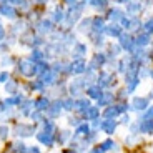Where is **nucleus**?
<instances>
[{"label":"nucleus","instance_id":"1","mask_svg":"<svg viewBox=\"0 0 153 153\" xmlns=\"http://www.w3.org/2000/svg\"><path fill=\"white\" fill-rule=\"evenodd\" d=\"M19 72L22 73L23 76H33L35 73H37V65H35L33 60L23 58V60L19 62Z\"/></svg>","mask_w":153,"mask_h":153},{"label":"nucleus","instance_id":"2","mask_svg":"<svg viewBox=\"0 0 153 153\" xmlns=\"http://www.w3.org/2000/svg\"><path fill=\"white\" fill-rule=\"evenodd\" d=\"M85 80L83 78H75V80L70 83V93H72L73 97L80 95V93H83V88H85Z\"/></svg>","mask_w":153,"mask_h":153},{"label":"nucleus","instance_id":"3","mask_svg":"<svg viewBox=\"0 0 153 153\" xmlns=\"http://www.w3.org/2000/svg\"><path fill=\"white\" fill-rule=\"evenodd\" d=\"M131 108L137 111H143L148 108V98H145V97H135L133 100H131Z\"/></svg>","mask_w":153,"mask_h":153},{"label":"nucleus","instance_id":"4","mask_svg":"<svg viewBox=\"0 0 153 153\" xmlns=\"http://www.w3.org/2000/svg\"><path fill=\"white\" fill-rule=\"evenodd\" d=\"M33 131H35V126L25 125V123H20V125L15 128L17 137H30V135H33Z\"/></svg>","mask_w":153,"mask_h":153},{"label":"nucleus","instance_id":"5","mask_svg":"<svg viewBox=\"0 0 153 153\" xmlns=\"http://www.w3.org/2000/svg\"><path fill=\"white\" fill-rule=\"evenodd\" d=\"M53 135L55 133H52V131H40V133H37V138H38V142L40 143H43V145H47V146H52L53 145Z\"/></svg>","mask_w":153,"mask_h":153},{"label":"nucleus","instance_id":"6","mask_svg":"<svg viewBox=\"0 0 153 153\" xmlns=\"http://www.w3.org/2000/svg\"><path fill=\"white\" fill-rule=\"evenodd\" d=\"M138 130L142 133H153V118H145L143 117L142 122L138 123Z\"/></svg>","mask_w":153,"mask_h":153},{"label":"nucleus","instance_id":"7","mask_svg":"<svg viewBox=\"0 0 153 153\" xmlns=\"http://www.w3.org/2000/svg\"><path fill=\"white\" fill-rule=\"evenodd\" d=\"M62 107H63V102H60V100L53 102V103L47 108V111H48V117H52V118H57L58 115H60V111H62Z\"/></svg>","mask_w":153,"mask_h":153},{"label":"nucleus","instance_id":"8","mask_svg":"<svg viewBox=\"0 0 153 153\" xmlns=\"http://www.w3.org/2000/svg\"><path fill=\"white\" fill-rule=\"evenodd\" d=\"M68 70H70L72 73H83L85 70H87V63H85L82 58H76V60L73 62L72 65H70Z\"/></svg>","mask_w":153,"mask_h":153},{"label":"nucleus","instance_id":"9","mask_svg":"<svg viewBox=\"0 0 153 153\" xmlns=\"http://www.w3.org/2000/svg\"><path fill=\"white\" fill-rule=\"evenodd\" d=\"M55 78H57V72H55V70L47 68L45 72L42 73V78H40V80L43 82V85H52L55 82Z\"/></svg>","mask_w":153,"mask_h":153},{"label":"nucleus","instance_id":"10","mask_svg":"<svg viewBox=\"0 0 153 153\" xmlns=\"http://www.w3.org/2000/svg\"><path fill=\"white\" fill-rule=\"evenodd\" d=\"M102 130H103L105 133L111 135L115 130H117V122H115L113 118H105L103 122H102Z\"/></svg>","mask_w":153,"mask_h":153},{"label":"nucleus","instance_id":"11","mask_svg":"<svg viewBox=\"0 0 153 153\" xmlns=\"http://www.w3.org/2000/svg\"><path fill=\"white\" fill-rule=\"evenodd\" d=\"M120 45H122V48L128 50V52H133V38L130 37V35H120Z\"/></svg>","mask_w":153,"mask_h":153},{"label":"nucleus","instance_id":"12","mask_svg":"<svg viewBox=\"0 0 153 153\" xmlns=\"http://www.w3.org/2000/svg\"><path fill=\"white\" fill-rule=\"evenodd\" d=\"M113 102V93L110 92H103L98 98V107H108V105Z\"/></svg>","mask_w":153,"mask_h":153},{"label":"nucleus","instance_id":"13","mask_svg":"<svg viewBox=\"0 0 153 153\" xmlns=\"http://www.w3.org/2000/svg\"><path fill=\"white\" fill-rule=\"evenodd\" d=\"M97 80H98L100 87H108V85L111 83V80H113V76H111L108 72H102L98 75V78H97Z\"/></svg>","mask_w":153,"mask_h":153},{"label":"nucleus","instance_id":"14","mask_svg":"<svg viewBox=\"0 0 153 153\" xmlns=\"http://www.w3.org/2000/svg\"><path fill=\"white\" fill-rule=\"evenodd\" d=\"M0 13L4 17H8V19H13L15 17V8L10 7L7 4H0Z\"/></svg>","mask_w":153,"mask_h":153},{"label":"nucleus","instance_id":"15","mask_svg":"<svg viewBox=\"0 0 153 153\" xmlns=\"http://www.w3.org/2000/svg\"><path fill=\"white\" fill-rule=\"evenodd\" d=\"M87 93H88L90 98H97V100H98L100 95H102L103 92H102V87H100V85H90L88 90H87Z\"/></svg>","mask_w":153,"mask_h":153},{"label":"nucleus","instance_id":"16","mask_svg":"<svg viewBox=\"0 0 153 153\" xmlns=\"http://www.w3.org/2000/svg\"><path fill=\"white\" fill-rule=\"evenodd\" d=\"M80 13H82V5H75V8H72L68 13V19H67L68 23H75L78 20V17H80Z\"/></svg>","mask_w":153,"mask_h":153},{"label":"nucleus","instance_id":"17","mask_svg":"<svg viewBox=\"0 0 153 153\" xmlns=\"http://www.w3.org/2000/svg\"><path fill=\"white\" fill-rule=\"evenodd\" d=\"M85 118L87 120H98V115H100V110H98V107H88V110L85 111Z\"/></svg>","mask_w":153,"mask_h":153},{"label":"nucleus","instance_id":"18","mask_svg":"<svg viewBox=\"0 0 153 153\" xmlns=\"http://www.w3.org/2000/svg\"><path fill=\"white\" fill-rule=\"evenodd\" d=\"M33 107H35V110H40V111H43V110H47V108L50 107V102L45 98V97H42V98H37V100H35Z\"/></svg>","mask_w":153,"mask_h":153},{"label":"nucleus","instance_id":"19","mask_svg":"<svg viewBox=\"0 0 153 153\" xmlns=\"http://www.w3.org/2000/svg\"><path fill=\"white\" fill-rule=\"evenodd\" d=\"M118 115H120V111L117 108V105H108V108L103 111V118H115Z\"/></svg>","mask_w":153,"mask_h":153},{"label":"nucleus","instance_id":"20","mask_svg":"<svg viewBox=\"0 0 153 153\" xmlns=\"http://www.w3.org/2000/svg\"><path fill=\"white\" fill-rule=\"evenodd\" d=\"M88 107H90V100H87V98H80L75 102V108L78 111H82V113H85L88 110Z\"/></svg>","mask_w":153,"mask_h":153},{"label":"nucleus","instance_id":"21","mask_svg":"<svg viewBox=\"0 0 153 153\" xmlns=\"http://www.w3.org/2000/svg\"><path fill=\"white\" fill-rule=\"evenodd\" d=\"M105 32H107L110 37H120V35H122V28H120L118 25H115V23L108 25V27L105 28Z\"/></svg>","mask_w":153,"mask_h":153},{"label":"nucleus","instance_id":"22","mask_svg":"<svg viewBox=\"0 0 153 153\" xmlns=\"http://www.w3.org/2000/svg\"><path fill=\"white\" fill-rule=\"evenodd\" d=\"M38 32L40 33H48V32H52V22L50 20H42V22L38 23Z\"/></svg>","mask_w":153,"mask_h":153},{"label":"nucleus","instance_id":"23","mask_svg":"<svg viewBox=\"0 0 153 153\" xmlns=\"http://www.w3.org/2000/svg\"><path fill=\"white\" fill-rule=\"evenodd\" d=\"M85 52H87V47L82 45V43H76L73 47V57H76V58H82L85 55Z\"/></svg>","mask_w":153,"mask_h":153},{"label":"nucleus","instance_id":"24","mask_svg":"<svg viewBox=\"0 0 153 153\" xmlns=\"http://www.w3.org/2000/svg\"><path fill=\"white\" fill-rule=\"evenodd\" d=\"M140 8H142L140 2H128V4H126V10H128V13H138Z\"/></svg>","mask_w":153,"mask_h":153},{"label":"nucleus","instance_id":"25","mask_svg":"<svg viewBox=\"0 0 153 153\" xmlns=\"http://www.w3.org/2000/svg\"><path fill=\"white\" fill-rule=\"evenodd\" d=\"M20 102H22V97H20V95H17V97H12V98H7V100H5L4 107H5V108H10V107H13V105L20 103Z\"/></svg>","mask_w":153,"mask_h":153},{"label":"nucleus","instance_id":"26","mask_svg":"<svg viewBox=\"0 0 153 153\" xmlns=\"http://www.w3.org/2000/svg\"><path fill=\"white\" fill-rule=\"evenodd\" d=\"M148 42H150V37H148L146 33L138 35V37H137V40H135V43H137L138 47H145V45H148Z\"/></svg>","mask_w":153,"mask_h":153},{"label":"nucleus","instance_id":"27","mask_svg":"<svg viewBox=\"0 0 153 153\" xmlns=\"http://www.w3.org/2000/svg\"><path fill=\"white\" fill-rule=\"evenodd\" d=\"M88 131H90V128H88V125H78L76 126V131H75V137H87Z\"/></svg>","mask_w":153,"mask_h":153},{"label":"nucleus","instance_id":"28","mask_svg":"<svg viewBox=\"0 0 153 153\" xmlns=\"http://www.w3.org/2000/svg\"><path fill=\"white\" fill-rule=\"evenodd\" d=\"M100 146H102L105 152H107V150H115V152L118 150V145H117L115 142H111V140H105V142H102V145H100Z\"/></svg>","mask_w":153,"mask_h":153},{"label":"nucleus","instance_id":"29","mask_svg":"<svg viewBox=\"0 0 153 153\" xmlns=\"http://www.w3.org/2000/svg\"><path fill=\"white\" fill-rule=\"evenodd\" d=\"M105 62V57L103 55H97L95 58H93L92 62H90V70H93V68H97V67H100L102 63Z\"/></svg>","mask_w":153,"mask_h":153},{"label":"nucleus","instance_id":"30","mask_svg":"<svg viewBox=\"0 0 153 153\" xmlns=\"http://www.w3.org/2000/svg\"><path fill=\"white\" fill-rule=\"evenodd\" d=\"M108 17H110V20H122L123 19V12L120 10V8H113V10H110Z\"/></svg>","mask_w":153,"mask_h":153},{"label":"nucleus","instance_id":"31","mask_svg":"<svg viewBox=\"0 0 153 153\" xmlns=\"http://www.w3.org/2000/svg\"><path fill=\"white\" fill-rule=\"evenodd\" d=\"M5 90H7V93H15L17 92V83L13 80H8L7 83H5Z\"/></svg>","mask_w":153,"mask_h":153},{"label":"nucleus","instance_id":"32","mask_svg":"<svg viewBox=\"0 0 153 153\" xmlns=\"http://www.w3.org/2000/svg\"><path fill=\"white\" fill-rule=\"evenodd\" d=\"M93 30L95 32H100V30H103V20L102 19H93Z\"/></svg>","mask_w":153,"mask_h":153},{"label":"nucleus","instance_id":"33","mask_svg":"<svg viewBox=\"0 0 153 153\" xmlns=\"http://www.w3.org/2000/svg\"><path fill=\"white\" fill-rule=\"evenodd\" d=\"M107 2L108 0H88V4H92L93 7H97V8H103L105 5H107Z\"/></svg>","mask_w":153,"mask_h":153},{"label":"nucleus","instance_id":"34","mask_svg":"<svg viewBox=\"0 0 153 153\" xmlns=\"http://www.w3.org/2000/svg\"><path fill=\"white\" fill-rule=\"evenodd\" d=\"M97 78H98V76H97L95 73H93V70H88V73L85 75L83 80H85V83H92L93 80H97Z\"/></svg>","mask_w":153,"mask_h":153},{"label":"nucleus","instance_id":"35","mask_svg":"<svg viewBox=\"0 0 153 153\" xmlns=\"http://www.w3.org/2000/svg\"><path fill=\"white\" fill-rule=\"evenodd\" d=\"M92 23H93V19H87V20H83V22H82V25H80V30H82V32H87L88 28L92 27Z\"/></svg>","mask_w":153,"mask_h":153},{"label":"nucleus","instance_id":"36","mask_svg":"<svg viewBox=\"0 0 153 153\" xmlns=\"http://www.w3.org/2000/svg\"><path fill=\"white\" fill-rule=\"evenodd\" d=\"M43 58V53L40 52V50H33V53H32V60L33 62H40Z\"/></svg>","mask_w":153,"mask_h":153},{"label":"nucleus","instance_id":"37","mask_svg":"<svg viewBox=\"0 0 153 153\" xmlns=\"http://www.w3.org/2000/svg\"><path fill=\"white\" fill-rule=\"evenodd\" d=\"M53 19L57 20V22H62V20L65 19V15H63V12H62V8H57L53 13Z\"/></svg>","mask_w":153,"mask_h":153},{"label":"nucleus","instance_id":"38","mask_svg":"<svg viewBox=\"0 0 153 153\" xmlns=\"http://www.w3.org/2000/svg\"><path fill=\"white\" fill-rule=\"evenodd\" d=\"M68 138H70V131L63 130V131H62V135L58 137V142H60V143H65L67 140H68Z\"/></svg>","mask_w":153,"mask_h":153},{"label":"nucleus","instance_id":"39","mask_svg":"<svg viewBox=\"0 0 153 153\" xmlns=\"http://www.w3.org/2000/svg\"><path fill=\"white\" fill-rule=\"evenodd\" d=\"M43 128H45V131H52V133L55 131V125H53V122H50V120L43 123Z\"/></svg>","mask_w":153,"mask_h":153},{"label":"nucleus","instance_id":"40","mask_svg":"<svg viewBox=\"0 0 153 153\" xmlns=\"http://www.w3.org/2000/svg\"><path fill=\"white\" fill-rule=\"evenodd\" d=\"M30 107H32V102H25V103L22 105V113L23 115H28V113H30Z\"/></svg>","mask_w":153,"mask_h":153},{"label":"nucleus","instance_id":"41","mask_svg":"<svg viewBox=\"0 0 153 153\" xmlns=\"http://www.w3.org/2000/svg\"><path fill=\"white\" fill-rule=\"evenodd\" d=\"M32 118L35 120V122H42V113H40V110H35V111H32Z\"/></svg>","mask_w":153,"mask_h":153},{"label":"nucleus","instance_id":"42","mask_svg":"<svg viewBox=\"0 0 153 153\" xmlns=\"http://www.w3.org/2000/svg\"><path fill=\"white\" fill-rule=\"evenodd\" d=\"M63 108H67V110L75 108V102H73V100H65V102H63Z\"/></svg>","mask_w":153,"mask_h":153},{"label":"nucleus","instance_id":"43","mask_svg":"<svg viewBox=\"0 0 153 153\" xmlns=\"http://www.w3.org/2000/svg\"><path fill=\"white\" fill-rule=\"evenodd\" d=\"M7 137H8V128H7V126H0V138L5 140Z\"/></svg>","mask_w":153,"mask_h":153},{"label":"nucleus","instance_id":"44","mask_svg":"<svg viewBox=\"0 0 153 153\" xmlns=\"http://www.w3.org/2000/svg\"><path fill=\"white\" fill-rule=\"evenodd\" d=\"M138 25H140V23H138L137 19H135V20H128V25H126V28H131V30H133V28H137Z\"/></svg>","mask_w":153,"mask_h":153},{"label":"nucleus","instance_id":"45","mask_svg":"<svg viewBox=\"0 0 153 153\" xmlns=\"http://www.w3.org/2000/svg\"><path fill=\"white\" fill-rule=\"evenodd\" d=\"M8 2L13 5H20V7H25V4H27V0H8Z\"/></svg>","mask_w":153,"mask_h":153},{"label":"nucleus","instance_id":"46","mask_svg":"<svg viewBox=\"0 0 153 153\" xmlns=\"http://www.w3.org/2000/svg\"><path fill=\"white\" fill-rule=\"evenodd\" d=\"M0 82H2V83H7V82H8V73L7 72L0 73Z\"/></svg>","mask_w":153,"mask_h":153},{"label":"nucleus","instance_id":"47","mask_svg":"<svg viewBox=\"0 0 153 153\" xmlns=\"http://www.w3.org/2000/svg\"><path fill=\"white\" fill-rule=\"evenodd\" d=\"M145 118H153V107H150V108H146V111H145V115H143Z\"/></svg>","mask_w":153,"mask_h":153},{"label":"nucleus","instance_id":"48","mask_svg":"<svg viewBox=\"0 0 153 153\" xmlns=\"http://www.w3.org/2000/svg\"><path fill=\"white\" fill-rule=\"evenodd\" d=\"M145 28H146V32H153V19L145 23Z\"/></svg>","mask_w":153,"mask_h":153},{"label":"nucleus","instance_id":"49","mask_svg":"<svg viewBox=\"0 0 153 153\" xmlns=\"http://www.w3.org/2000/svg\"><path fill=\"white\" fill-rule=\"evenodd\" d=\"M90 153H105V150L102 148V146H95V148L90 150Z\"/></svg>","mask_w":153,"mask_h":153},{"label":"nucleus","instance_id":"50","mask_svg":"<svg viewBox=\"0 0 153 153\" xmlns=\"http://www.w3.org/2000/svg\"><path fill=\"white\" fill-rule=\"evenodd\" d=\"M25 153H40V150H38L37 146H30V148L25 150Z\"/></svg>","mask_w":153,"mask_h":153},{"label":"nucleus","instance_id":"51","mask_svg":"<svg viewBox=\"0 0 153 153\" xmlns=\"http://www.w3.org/2000/svg\"><path fill=\"white\" fill-rule=\"evenodd\" d=\"M32 87H33L35 90H38V88H42V87H43V82H42V80H40V82H35V83L32 85Z\"/></svg>","mask_w":153,"mask_h":153},{"label":"nucleus","instance_id":"52","mask_svg":"<svg viewBox=\"0 0 153 153\" xmlns=\"http://www.w3.org/2000/svg\"><path fill=\"white\" fill-rule=\"evenodd\" d=\"M70 125H75V126H78V125H80V122H78V118H70Z\"/></svg>","mask_w":153,"mask_h":153},{"label":"nucleus","instance_id":"53","mask_svg":"<svg viewBox=\"0 0 153 153\" xmlns=\"http://www.w3.org/2000/svg\"><path fill=\"white\" fill-rule=\"evenodd\" d=\"M4 33H5V30H4V27H2V23H0V40L4 38Z\"/></svg>","mask_w":153,"mask_h":153},{"label":"nucleus","instance_id":"54","mask_svg":"<svg viewBox=\"0 0 153 153\" xmlns=\"http://www.w3.org/2000/svg\"><path fill=\"white\" fill-rule=\"evenodd\" d=\"M110 50H111V52H118V50H120V47H117V45L113 47V45H111V47H110Z\"/></svg>","mask_w":153,"mask_h":153},{"label":"nucleus","instance_id":"55","mask_svg":"<svg viewBox=\"0 0 153 153\" xmlns=\"http://www.w3.org/2000/svg\"><path fill=\"white\" fill-rule=\"evenodd\" d=\"M122 122H123V123H128V122H130V118H128V115H125V117H123V120H122Z\"/></svg>","mask_w":153,"mask_h":153},{"label":"nucleus","instance_id":"56","mask_svg":"<svg viewBox=\"0 0 153 153\" xmlns=\"http://www.w3.org/2000/svg\"><path fill=\"white\" fill-rule=\"evenodd\" d=\"M67 4H70V5H75L76 4V0H65Z\"/></svg>","mask_w":153,"mask_h":153},{"label":"nucleus","instance_id":"57","mask_svg":"<svg viewBox=\"0 0 153 153\" xmlns=\"http://www.w3.org/2000/svg\"><path fill=\"white\" fill-rule=\"evenodd\" d=\"M33 2H37V4H43V2H47V0H33Z\"/></svg>","mask_w":153,"mask_h":153},{"label":"nucleus","instance_id":"58","mask_svg":"<svg viewBox=\"0 0 153 153\" xmlns=\"http://www.w3.org/2000/svg\"><path fill=\"white\" fill-rule=\"evenodd\" d=\"M117 2H126V0H117Z\"/></svg>","mask_w":153,"mask_h":153},{"label":"nucleus","instance_id":"59","mask_svg":"<svg viewBox=\"0 0 153 153\" xmlns=\"http://www.w3.org/2000/svg\"><path fill=\"white\" fill-rule=\"evenodd\" d=\"M150 75H152V78H153V70H152V73H150Z\"/></svg>","mask_w":153,"mask_h":153}]
</instances>
